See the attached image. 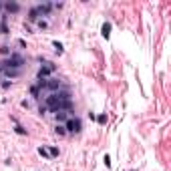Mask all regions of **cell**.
I'll return each instance as SVG.
<instances>
[{"instance_id": "16", "label": "cell", "mask_w": 171, "mask_h": 171, "mask_svg": "<svg viewBox=\"0 0 171 171\" xmlns=\"http://www.w3.org/2000/svg\"><path fill=\"white\" fill-rule=\"evenodd\" d=\"M95 121H99L101 125H105V123H107V115H99V117L95 119Z\"/></svg>"}, {"instance_id": "12", "label": "cell", "mask_w": 171, "mask_h": 171, "mask_svg": "<svg viewBox=\"0 0 171 171\" xmlns=\"http://www.w3.org/2000/svg\"><path fill=\"white\" fill-rule=\"evenodd\" d=\"M0 54H4V56H10V54H12V53H10V46H6V44H4V46H0Z\"/></svg>"}, {"instance_id": "7", "label": "cell", "mask_w": 171, "mask_h": 171, "mask_svg": "<svg viewBox=\"0 0 171 171\" xmlns=\"http://www.w3.org/2000/svg\"><path fill=\"white\" fill-rule=\"evenodd\" d=\"M4 8L8 10V12H12V14H14V12H18V10H20V6L16 4V2H8V4H4Z\"/></svg>"}, {"instance_id": "8", "label": "cell", "mask_w": 171, "mask_h": 171, "mask_svg": "<svg viewBox=\"0 0 171 171\" xmlns=\"http://www.w3.org/2000/svg\"><path fill=\"white\" fill-rule=\"evenodd\" d=\"M6 18H8V16H2V18H0V32H2V34H8V24H6Z\"/></svg>"}, {"instance_id": "14", "label": "cell", "mask_w": 171, "mask_h": 171, "mask_svg": "<svg viewBox=\"0 0 171 171\" xmlns=\"http://www.w3.org/2000/svg\"><path fill=\"white\" fill-rule=\"evenodd\" d=\"M38 153L44 157V159H50V155H49V151H46V147H38Z\"/></svg>"}, {"instance_id": "11", "label": "cell", "mask_w": 171, "mask_h": 171, "mask_svg": "<svg viewBox=\"0 0 171 171\" xmlns=\"http://www.w3.org/2000/svg\"><path fill=\"white\" fill-rule=\"evenodd\" d=\"M53 46H54V50H56V54H63V44H60L59 40H54Z\"/></svg>"}, {"instance_id": "5", "label": "cell", "mask_w": 171, "mask_h": 171, "mask_svg": "<svg viewBox=\"0 0 171 171\" xmlns=\"http://www.w3.org/2000/svg\"><path fill=\"white\" fill-rule=\"evenodd\" d=\"M2 75H4V77L14 78V77H18V75H20V71H18V68H4V71H2Z\"/></svg>"}, {"instance_id": "2", "label": "cell", "mask_w": 171, "mask_h": 171, "mask_svg": "<svg viewBox=\"0 0 171 171\" xmlns=\"http://www.w3.org/2000/svg\"><path fill=\"white\" fill-rule=\"evenodd\" d=\"M64 129H67V133H81L83 123H81V119H77V117H68L67 121H64Z\"/></svg>"}, {"instance_id": "13", "label": "cell", "mask_w": 171, "mask_h": 171, "mask_svg": "<svg viewBox=\"0 0 171 171\" xmlns=\"http://www.w3.org/2000/svg\"><path fill=\"white\" fill-rule=\"evenodd\" d=\"M46 151H49L50 159H53V157H59V149H56V147H50V149H46Z\"/></svg>"}, {"instance_id": "3", "label": "cell", "mask_w": 171, "mask_h": 171, "mask_svg": "<svg viewBox=\"0 0 171 171\" xmlns=\"http://www.w3.org/2000/svg\"><path fill=\"white\" fill-rule=\"evenodd\" d=\"M54 63H44L42 67H40L38 75H36V81H46V78L50 77V73H54Z\"/></svg>"}, {"instance_id": "18", "label": "cell", "mask_w": 171, "mask_h": 171, "mask_svg": "<svg viewBox=\"0 0 171 171\" xmlns=\"http://www.w3.org/2000/svg\"><path fill=\"white\" fill-rule=\"evenodd\" d=\"M36 24H38L40 28H46V26H49V22H46V20H42V18H40L38 22H36Z\"/></svg>"}, {"instance_id": "15", "label": "cell", "mask_w": 171, "mask_h": 171, "mask_svg": "<svg viewBox=\"0 0 171 171\" xmlns=\"http://www.w3.org/2000/svg\"><path fill=\"white\" fill-rule=\"evenodd\" d=\"M14 131L18 133V135H26V129L22 127V125H16V127H14Z\"/></svg>"}, {"instance_id": "10", "label": "cell", "mask_w": 171, "mask_h": 171, "mask_svg": "<svg viewBox=\"0 0 171 171\" xmlns=\"http://www.w3.org/2000/svg\"><path fill=\"white\" fill-rule=\"evenodd\" d=\"M54 133H56V135H67V129H64V125H56V127H54Z\"/></svg>"}, {"instance_id": "1", "label": "cell", "mask_w": 171, "mask_h": 171, "mask_svg": "<svg viewBox=\"0 0 171 171\" xmlns=\"http://www.w3.org/2000/svg\"><path fill=\"white\" fill-rule=\"evenodd\" d=\"M22 64H24V59H22L20 54H10L4 63H0V68H2V71H4V68H18L20 71ZM2 71H0V73H2Z\"/></svg>"}, {"instance_id": "17", "label": "cell", "mask_w": 171, "mask_h": 171, "mask_svg": "<svg viewBox=\"0 0 171 171\" xmlns=\"http://www.w3.org/2000/svg\"><path fill=\"white\" fill-rule=\"evenodd\" d=\"M40 115H44V113H49V107H46V105H44V103H40Z\"/></svg>"}, {"instance_id": "4", "label": "cell", "mask_w": 171, "mask_h": 171, "mask_svg": "<svg viewBox=\"0 0 171 171\" xmlns=\"http://www.w3.org/2000/svg\"><path fill=\"white\" fill-rule=\"evenodd\" d=\"M40 20V12L36 10V6L34 8H30V12H28V22H38Z\"/></svg>"}, {"instance_id": "9", "label": "cell", "mask_w": 171, "mask_h": 171, "mask_svg": "<svg viewBox=\"0 0 171 171\" xmlns=\"http://www.w3.org/2000/svg\"><path fill=\"white\" fill-rule=\"evenodd\" d=\"M101 34L105 36V38H109V36H111V24H109V22H105V24H103V28H101Z\"/></svg>"}, {"instance_id": "19", "label": "cell", "mask_w": 171, "mask_h": 171, "mask_svg": "<svg viewBox=\"0 0 171 171\" xmlns=\"http://www.w3.org/2000/svg\"><path fill=\"white\" fill-rule=\"evenodd\" d=\"M0 8H2V4H0Z\"/></svg>"}, {"instance_id": "6", "label": "cell", "mask_w": 171, "mask_h": 171, "mask_svg": "<svg viewBox=\"0 0 171 171\" xmlns=\"http://www.w3.org/2000/svg\"><path fill=\"white\" fill-rule=\"evenodd\" d=\"M56 115V121H67L68 115H73V111H60V113H54Z\"/></svg>"}]
</instances>
